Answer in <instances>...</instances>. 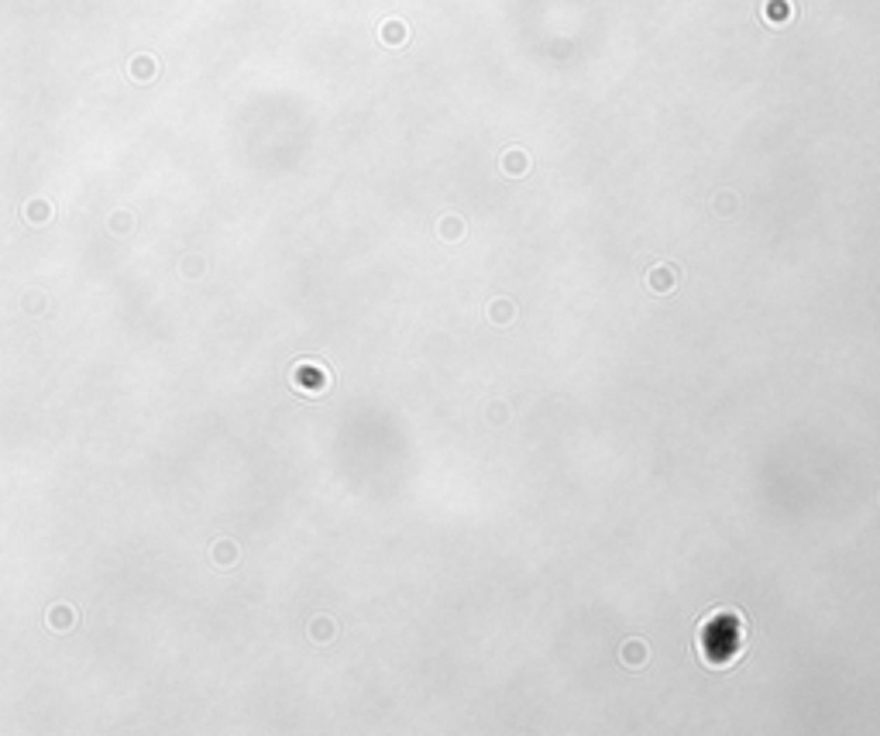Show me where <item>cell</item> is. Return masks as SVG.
Masks as SVG:
<instances>
[{"label":"cell","instance_id":"6da1fadb","mask_svg":"<svg viewBox=\"0 0 880 736\" xmlns=\"http://www.w3.org/2000/svg\"><path fill=\"white\" fill-rule=\"evenodd\" d=\"M646 286L653 292H671L678 286V265H657L646 272Z\"/></svg>","mask_w":880,"mask_h":736},{"label":"cell","instance_id":"7a4b0ae2","mask_svg":"<svg viewBox=\"0 0 880 736\" xmlns=\"http://www.w3.org/2000/svg\"><path fill=\"white\" fill-rule=\"evenodd\" d=\"M646 657H650V651L643 647L640 640H630V644L623 647V660H626V664H630L633 671H640V664L646 660Z\"/></svg>","mask_w":880,"mask_h":736},{"label":"cell","instance_id":"3957f363","mask_svg":"<svg viewBox=\"0 0 880 736\" xmlns=\"http://www.w3.org/2000/svg\"><path fill=\"white\" fill-rule=\"evenodd\" d=\"M767 17H770V24H788L791 21V3L788 0H770Z\"/></svg>","mask_w":880,"mask_h":736},{"label":"cell","instance_id":"8992f818","mask_svg":"<svg viewBox=\"0 0 880 736\" xmlns=\"http://www.w3.org/2000/svg\"><path fill=\"white\" fill-rule=\"evenodd\" d=\"M492 320H499V324H502V320H513V303H502V299H499V303L492 306Z\"/></svg>","mask_w":880,"mask_h":736},{"label":"cell","instance_id":"5b68a950","mask_svg":"<svg viewBox=\"0 0 880 736\" xmlns=\"http://www.w3.org/2000/svg\"><path fill=\"white\" fill-rule=\"evenodd\" d=\"M382 38L389 41V45H402V41H406V24H402V21H389V24L382 28Z\"/></svg>","mask_w":880,"mask_h":736},{"label":"cell","instance_id":"52a82bcc","mask_svg":"<svg viewBox=\"0 0 880 736\" xmlns=\"http://www.w3.org/2000/svg\"><path fill=\"white\" fill-rule=\"evenodd\" d=\"M443 238H461V220H457V217H454V220H450V217L443 220Z\"/></svg>","mask_w":880,"mask_h":736},{"label":"cell","instance_id":"277c9868","mask_svg":"<svg viewBox=\"0 0 880 736\" xmlns=\"http://www.w3.org/2000/svg\"><path fill=\"white\" fill-rule=\"evenodd\" d=\"M502 169H506L509 176H523V172H526V155H523V152H506Z\"/></svg>","mask_w":880,"mask_h":736}]
</instances>
